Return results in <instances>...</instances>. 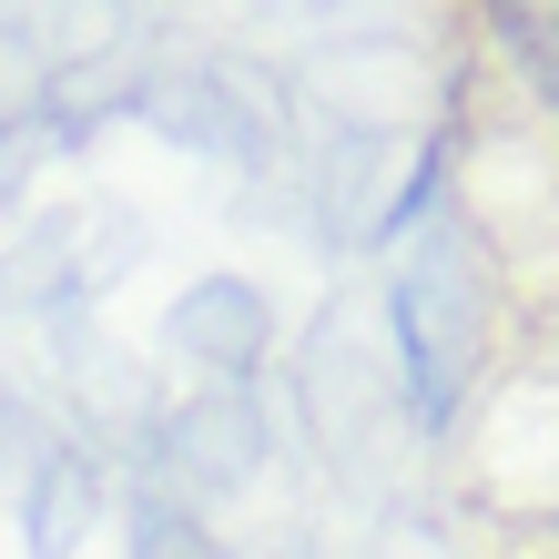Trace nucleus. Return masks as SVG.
Here are the masks:
<instances>
[{
	"label": "nucleus",
	"instance_id": "nucleus-1",
	"mask_svg": "<svg viewBox=\"0 0 559 559\" xmlns=\"http://www.w3.org/2000/svg\"><path fill=\"white\" fill-rule=\"evenodd\" d=\"M488 31L539 82V103H559V0H488Z\"/></svg>",
	"mask_w": 559,
	"mask_h": 559
}]
</instances>
